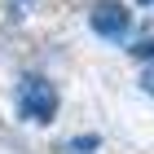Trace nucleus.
Segmentation results:
<instances>
[{"label": "nucleus", "instance_id": "4", "mask_svg": "<svg viewBox=\"0 0 154 154\" xmlns=\"http://www.w3.org/2000/svg\"><path fill=\"white\" fill-rule=\"evenodd\" d=\"M132 53H137V57H145V62H150V57H154V40H141V44L132 48Z\"/></svg>", "mask_w": 154, "mask_h": 154}, {"label": "nucleus", "instance_id": "3", "mask_svg": "<svg viewBox=\"0 0 154 154\" xmlns=\"http://www.w3.org/2000/svg\"><path fill=\"white\" fill-rule=\"evenodd\" d=\"M97 150V137H84V141H71V154H88Z\"/></svg>", "mask_w": 154, "mask_h": 154}, {"label": "nucleus", "instance_id": "2", "mask_svg": "<svg viewBox=\"0 0 154 154\" xmlns=\"http://www.w3.org/2000/svg\"><path fill=\"white\" fill-rule=\"evenodd\" d=\"M88 22H93L97 35L119 40V35L132 31V13H128V5H119V0H97V9L88 13Z\"/></svg>", "mask_w": 154, "mask_h": 154}, {"label": "nucleus", "instance_id": "6", "mask_svg": "<svg viewBox=\"0 0 154 154\" xmlns=\"http://www.w3.org/2000/svg\"><path fill=\"white\" fill-rule=\"evenodd\" d=\"M145 5H154V0H145Z\"/></svg>", "mask_w": 154, "mask_h": 154}, {"label": "nucleus", "instance_id": "1", "mask_svg": "<svg viewBox=\"0 0 154 154\" xmlns=\"http://www.w3.org/2000/svg\"><path fill=\"white\" fill-rule=\"evenodd\" d=\"M18 110H22L26 123H48V119L57 115V88L44 75H26L18 84Z\"/></svg>", "mask_w": 154, "mask_h": 154}, {"label": "nucleus", "instance_id": "5", "mask_svg": "<svg viewBox=\"0 0 154 154\" xmlns=\"http://www.w3.org/2000/svg\"><path fill=\"white\" fill-rule=\"evenodd\" d=\"M141 88H145V93H150V97H154V66H150V71H145V75H141Z\"/></svg>", "mask_w": 154, "mask_h": 154}, {"label": "nucleus", "instance_id": "7", "mask_svg": "<svg viewBox=\"0 0 154 154\" xmlns=\"http://www.w3.org/2000/svg\"><path fill=\"white\" fill-rule=\"evenodd\" d=\"M26 5H31V0H26Z\"/></svg>", "mask_w": 154, "mask_h": 154}]
</instances>
